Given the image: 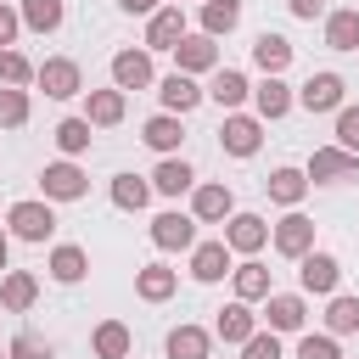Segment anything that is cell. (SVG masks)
Instances as JSON below:
<instances>
[{"label":"cell","instance_id":"cell-3","mask_svg":"<svg viewBox=\"0 0 359 359\" xmlns=\"http://www.w3.org/2000/svg\"><path fill=\"white\" fill-rule=\"evenodd\" d=\"M309 185H348V180H359V151H342V146H320L314 157H309Z\"/></svg>","mask_w":359,"mask_h":359},{"label":"cell","instance_id":"cell-46","mask_svg":"<svg viewBox=\"0 0 359 359\" xmlns=\"http://www.w3.org/2000/svg\"><path fill=\"white\" fill-rule=\"evenodd\" d=\"M118 6H123V11H129V17H151V11H157V6H163V0H118Z\"/></svg>","mask_w":359,"mask_h":359},{"label":"cell","instance_id":"cell-14","mask_svg":"<svg viewBox=\"0 0 359 359\" xmlns=\"http://www.w3.org/2000/svg\"><path fill=\"white\" fill-rule=\"evenodd\" d=\"M180 34H185V11L180 6H157L146 17V50H174Z\"/></svg>","mask_w":359,"mask_h":359},{"label":"cell","instance_id":"cell-28","mask_svg":"<svg viewBox=\"0 0 359 359\" xmlns=\"http://www.w3.org/2000/svg\"><path fill=\"white\" fill-rule=\"evenodd\" d=\"M163 348H168V359H208V353H213V331H202V325H174Z\"/></svg>","mask_w":359,"mask_h":359},{"label":"cell","instance_id":"cell-43","mask_svg":"<svg viewBox=\"0 0 359 359\" xmlns=\"http://www.w3.org/2000/svg\"><path fill=\"white\" fill-rule=\"evenodd\" d=\"M337 146L359 151V107H337Z\"/></svg>","mask_w":359,"mask_h":359},{"label":"cell","instance_id":"cell-22","mask_svg":"<svg viewBox=\"0 0 359 359\" xmlns=\"http://www.w3.org/2000/svg\"><path fill=\"white\" fill-rule=\"evenodd\" d=\"M252 95V84H247V73L241 67H213V84H208V101H219L224 112H236L241 101Z\"/></svg>","mask_w":359,"mask_h":359},{"label":"cell","instance_id":"cell-17","mask_svg":"<svg viewBox=\"0 0 359 359\" xmlns=\"http://www.w3.org/2000/svg\"><path fill=\"white\" fill-rule=\"evenodd\" d=\"M140 140H146L157 157H174V151H180V140H185L180 112H157V118H146V123H140Z\"/></svg>","mask_w":359,"mask_h":359},{"label":"cell","instance_id":"cell-34","mask_svg":"<svg viewBox=\"0 0 359 359\" xmlns=\"http://www.w3.org/2000/svg\"><path fill=\"white\" fill-rule=\"evenodd\" d=\"M325 331H331V337H353V331H359V297L331 292V303H325Z\"/></svg>","mask_w":359,"mask_h":359},{"label":"cell","instance_id":"cell-40","mask_svg":"<svg viewBox=\"0 0 359 359\" xmlns=\"http://www.w3.org/2000/svg\"><path fill=\"white\" fill-rule=\"evenodd\" d=\"M6 359H56V348H50L39 331H17V337L6 342Z\"/></svg>","mask_w":359,"mask_h":359},{"label":"cell","instance_id":"cell-42","mask_svg":"<svg viewBox=\"0 0 359 359\" xmlns=\"http://www.w3.org/2000/svg\"><path fill=\"white\" fill-rule=\"evenodd\" d=\"M241 359H280V331H252L241 342Z\"/></svg>","mask_w":359,"mask_h":359},{"label":"cell","instance_id":"cell-48","mask_svg":"<svg viewBox=\"0 0 359 359\" xmlns=\"http://www.w3.org/2000/svg\"><path fill=\"white\" fill-rule=\"evenodd\" d=\"M230 6H241V0H230Z\"/></svg>","mask_w":359,"mask_h":359},{"label":"cell","instance_id":"cell-19","mask_svg":"<svg viewBox=\"0 0 359 359\" xmlns=\"http://www.w3.org/2000/svg\"><path fill=\"white\" fill-rule=\"evenodd\" d=\"M191 275H196L202 286H213V280H224V275H230V247H224V236H219V241H196V247H191Z\"/></svg>","mask_w":359,"mask_h":359},{"label":"cell","instance_id":"cell-12","mask_svg":"<svg viewBox=\"0 0 359 359\" xmlns=\"http://www.w3.org/2000/svg\"><path fill=\"white\" fill-rule=\"evenodd\" d=\"M151 241L163 252H191L196 247V219L191 213H157L151 219Z\"/></svg>","mask_w":359,"mask_h":359},{"label":"cell","instance_id":"cell-16","mask_svg":"<svg viewBox=\"0 0 359 359\" xmlns=\"http://www.w3.org/2000/svg\"><path fill=\"white\" fill-rule=\"evenodd\" d=\"M252 107H258L264 123L286 118V112H292V84H286L280 73H264V84H252Z\"/></svg>","mask_w":359,"mask_h":359},{"label":"cell","instance_id":"cell-5","mask_svg":"<svg viewBox=\"0 0 359 359\" xmlns=\"http://www.w3.org/2000/svg\"><path fill=\"white\" fill-rule=\"evenodd\" d=\"M337 280H342V264H337L331 252L309 247V252L297 258V286H303L309 297H331V292H337Z\"/></svg>","mask_w":359,"mask_h":359},{"label":"cell","instance_id":"cell-1","mask_svg":"<svg viewBox=\"0 0 359 359\" xmlns=\"http://www.w3.org/2000/svg\"><path fill=\"white\" fill-rule=\"evenodd\" d=\"M6 230L17 236V241H50V230H56V213H50V202L39 196H28V202H11L6 208Z\"/></svg>","mask_w":359,"mask_h":359},{"label":"cell","instance_id":"cell-38","mask_svg":"<svg viewBox=\"0 0 359 359\" xmlns=\"http://www.w3.org/2000/svg\"><path fill=\"white\" fill-rule=\"evenodd\" d=\"M0 84H11V90H28L34 84V62L22 50H11V45L0 50Z\"/></svg>","mask_w":359,"mask_h":359},{"label":"cell","instance_id":"cell-21","mask_svg":"<svg viewBox=\"0 0 359 359\" xmlns=\"http://www.w3.org/2000/svg\"><path fill=\"white\" fill-rule=\"evenodd\" d=\"M252 67H258V73H286V67H292V39L264 28V34L252 39Z\"/></svg>","mask_w":359,"mask_h":359},{"label":"cell","instance_id":"cell-11","mask_svg":"<svg viewBox=\"0 0 359 359\" xmlns=\"http://www.w3.org/2000/svg\"><path fill=\"white\" fill-rule=\"evenodd\" d=\"M202 95H208V90H202L191 73H180V67H174L168 79H157V101H163V112H180V118H185L191 107H202Z\"/></svg>","mask_w":359,"mask_h":359},{"label":"cell","instance_id":"cell-37","mask_svg":"<svg viewBox=\"0 0 359 359\" xmlns=\"http://www.w3.org/2000/svg\"><path fill=\"white\" fill-rule=\"evenodd\" d=\"M241 22V6H230V0H202V34H230Z\"/></svg>","mask_w":359,"mask_h":359},{"label":"cell","instance_id":"cell-33","mask_svg":"<svg viewBox=\"0 0 359 359\" xmlns=\"http://www.w3.org/2000/svg\"><path fill=\"white\" fill-rule=\"evenodd\" d=\"M146 202H151V180H140V174H112V208L140 213Z\"/></svg>","mask_w":359,"mask_h":359},{"label":"cell","instance_id":"cell-27","mask_svg":"<svg viewBox=\"0 0 359 359\" xmlns=\"http://www.w3.org/2000/svg\"><path fill=\"white\" fill-rule=\"evenodd\" d=\"M90 348H95V359H129L135 337H129V325H123V320H101V325L90 331Z\"/></svg>","mask_w":359,"mask_h":359},{"label":"cell","instance_id":"cell-18","mask_svg":"<svg viewBox=\"0 0 359 359\" xmlns=\"http://www.w3.org/2000/svg\"><path fill=\"white\" fill-rule=\"evenodd\" d=\"M264 241H269V224L258 213H230L224 219V247L230 252H258Z\"/></svg>","mask_w":359,"mask_h":359},{"label":"cell","instance_id":"cell-2","mask_svg":"<svg viewBox=\"0 0 359 359\" xmlns=\"http://www.w3.org/2000/svg\"><path fill=\"white\" fill-rule=\"evenodd\" d=\"M34 84H39L50 101H67V95L84 90V73H79L73 56H45V62H34Z\"/></svg>","mask_w":359,"mask_h":359},{"label":"cell","instance_id":"cell-6","mask_svg":"<svg viewBox=\"0 0 359 359\" xmlns=\"http://www.w3.org/2000/svg\"><path fill=\"white\" fill-rule=\"evenodd\" d=\"M236 213V191L224 180H208V185H191V219L196 224H224Z\"/></svg>","mask_w":359,"mask_h":359},{"label":"cell","instance_id":"cell-30","mask_svg":"<svg viewBox=\"0 0 359 359\" xmlns=\"http://www.w3.org/2000/svg\"><path fill=\"white\" fill-rule=\"evenodd\" d=\"M264 191H269V202H280V208H297V202L309 196V174H303V168H275V174L264 180Z\"/></svg>","mask_w":359,"mask_h":359},{"label":"cell","instance_id":"cell-13","mask_svg":"<svg viewBox=\"0 0 359 359\" xmlns=\"http://www.w3.org/2000/svg\"><path fill=\"white\" fill-rule=\"evenodd\" d=\"M264 320H269V331H303L309 325V303L297 292H269L264 297Z\"/></svg>","mask_w":359,"mask_h":359},{"label":"cell","instance_id":"cell-39","mask_svg":"<svg viewBox=\"0 0 359 359\" xmlns=\"http://www.w3.org/2000/svg\"><path fill=\"white\" fill-rule=\"evenodd\" d=\"M28 123V90L0 84V129H22Z\"/></svg>","mask_w":359,"mask_h":359},{"label":"cell","instance_id":"cell-35","mask_svg":"<svg viewBox=\"0 0 359 359\" xmlns=\"http://www.w3.org/2000/svg\"><path fill=\"white\" fill-rule=\"evenodd\" d=\"M22 28H34V34H56L62 28V17H67V6L62 0H22Z\"/></svg>","mask_w":359,"mask_h":359},{"label":"cell","instance_id":"cell-8","mask_svg":"<svg viewBox=\"0 0 359 359\" xmlns=\"http://www.w3.org/2000/svg\"><path fill=\"white\" fill-rule=\"evenodd\" d=\"M219 146H224L230 157H252V151L264 146V118H247V112H224V123H219Z\"/></svg>","mask_w":359,"mask_h":359},{"label":"cell","instance_id":"cell-7","mask_svg":"<svg viewBox=\"0 0 359 359\" xmlns=\"http://www.w3.org/2000/svg\"><path fill=\"white\" fill-rule=\"evenodd\" d=\"M269 247H275L280 258H303V252L314 247V219L297 213V208H286V219L269 224Z\"/></svg>","mask_w":359,"mask_h":359},{"label":"cell","instance_id":"cell-44","mask_svg":"<svg viewBox=\"0 0 359 359\" xmlns=\"http://www.w3.org/2000/svg\"><path fill=\"white\" fill-rule=\"evenodd\" d=\"M286 11H292L297 22H314V17H325L331 6H325V0H286Z\"/></svg>","mask_w":359,"mask_h":359},{"label":"cell","instance_id":"cell-29","mask_svg":"<svg viewBox=\"0 0 359 359\" xmlns=\"http://www.w3.org/2000/svg\"><path fill=\"white\" fill-rule=\"evenodd\" d=\"M325 45L331 50H359V6L325 11Z\"/></svg>","mask_w":359,"mask_h":359},{"label":"cell","instance_id":"cell-20","mask_svg":"<svg viewBox=\"0 0 359 359\" xmlns=\"http://www.w3.org/2000/svg\"><path fill=\"white\" fill-rule=\"evenodd\" d=\"M252 331H258V314H252V303H241V297H236V303H224V309H219V320H213V337H219V342H236V348H241Z\"/></svg>","mask_w":359,"mask_h":359},{"label":"cell","instance_id":"cell-31","mask_svg":"<svg viewBox=\"0 0 359 359\" xmlns=\"http://www.w3.org/2000/svg\"><path fill=\"white\" fill-rule=\"evenodd\" d=\"M174 286H180V275H174L168 264H146V269H135V292H140L146 303H168Z\"/></svg>","mask_w":359,"mask_h":359},{"label":"cell","instance_id":"cell-10","mask_svg":"<svg viewBox=\"0 0 359 359\" xmlns=\"http://www.w3.org/2000/svg\"><path fill=\"white\" fill-rule=\"evenodd\" d=\"M342 90H348V84H342L337 73H309L292 101H297L303 112H337V107H342Z\"/></svg>","mask_w":359,"mask_h":359},{"label":"cell","instance_id":"cell-49","mask_svg":"<svg viewBox=\"0 0 359 359\" xmlns=\"http://www.w3.org/2000/svg\"><path fill=\"white\" fill-rule=\"evenodd\" d=\"M0 359H6V353H0Z\"/></svg>","mask_w":359,"mask_h":359},{"label":"cell","instance_id":"cell-4","mask_svg":"<svg viewBox=\"0 0 359 359\" xmlns=\"http://www.w3.org/2000/svg\"><path fill=\"white\" fill-rule=\"evenodd\" d=\"M39 191H45V202H79V196L90 191V174H84L73 157H62V163H45Z\"/></svg>","mask_w":359,"mask_h":359},{"label":"cell","instance_id":"cell-23","mask_svg":"<svg viewBox=\"0 0 359 359\" xmlns=\"http://www.w3.org/2000/svg\"><path fill=\"white\" fill-rule=\"evenodd\" d=\"M123 112H129V95L112 84V90H90V101H84V118L95 123V129H112V123H123Z\"/></svg>","mask_w":359,"mask_h":359},{"label":"cell","instance_id":"cell-36","mask_svg":"<svg viewBox=\"0 0 359 359\" xmlns=\"http://www.w3.org/2000/svg\"><path fill=\"white\" fill-rule=\"evenodd\" d=\"M50 135H56L62 157H84V151H90V135H95V123H90V118H62Z\"/></svg>","mask_w":359,"mask_h":359},{"label":"cell","instance_id":"cell-47","mask_svg":"<svg viewBox=\"0 0 359 359\" xmlns=\"http://www.w3.org/2000/svg\"><path fill=\"white\" fill-rule=\"evenodd\" d=\"M6 258H11V230H0V269H6Z\"/></svg>","mask_w":359,"mask_h":359},{"label":"cell","instance_id":"cell-15","mask_svg":"<svg viewBox=\"0 0 359 359\" xmlns=\"http://www.w3.org/2000/svg\"><path fill=\"white\" fill-rule=\"evenodd\" d=\"M112 84L129 90H151V50H118L112 56Z\"/></svg>","mask_w":359,"mask_h":359},{"label":"cell","instance_id":"cell-32","mask_svg":"<svg viewBox=\"0 0 359 359\" xmlns=\"http://www.w3.org/2000/svg\"><path fill=\"white\" fill-rule=\"evenodd\" d=\"M230 280H236V297H241V303H264V297L275 292V286H269V269H264L258 258L236 264V269H230Z\"/></svg>","mask_w":359,"mask_h":359},{"label":"cell","instance_id":"cell-26","mask_svg":"<svg viewBox=\"0 0 359 359\" xmlns=\"http://www.w3.org/2000/svg\"><path fill=\"white\" fill-rule=\"evenodd\" d=\"M34 297H39V280H34L28 269H11V275H0V309H11V314H28V309H34Z\"/></svg>","mask_w":359,"mask_h":359},{"label":"cell","instance_id":"cell-41","mask_svg":"<svg viewBox=\"0 0 359 359\" xmlns=\"http://www.w3.org/2000/svg\"><path fill=\"white\" fill-rule=\"evenodd\" d=\"M297 359H342V348H337V337L331 331H309V337H297Z\"/></svg>","mask_w":359,"mask_h":359},{"label":"cell","instance_id":"cell-24","mask_svg":"<svg viewBox=\"0 0 359 359\" xmlns=\"http://www.w3.org/2000/svg\"><path fill=\"white\" fill-rule=\"evenodd\" d=\"M191 185H196V168H191L185 157H163V163L151 168V191H157V196H185Z\"/></svg>","mask_w":359,"mask_h":359},{"label":"cell","instance_id":"cell-45","mask_svg":"<svg viewBox=\"0 0 359 359\" xmlns=\"http://www.w3.org/2000/svg\"><path fill=\"white\" fill-rule=\"evenodd\" d=\"M17 28H22V17L0 0V50H6V45H17Z\"/></svg>","mask_w":359,"mask_h":359},{"label":"cell","instance_id":"cell-25","mask_svg":"<svg viewBox=\"0 0 359 359\" xmlns=\"http://www.w3.org/2000/svg\"><path fill=\"white\" fill-rule=\"evenodd\" d=\"M50 280H62V286H79L84 275H90V258H84V247H73V241H62V247H50Z\"/></svg>","mask_w":359,"mask_h":359},{"label":"cell","instance_id":"cell-9","mask_svg":"<svg viewBox=\"0 0 359 359\" xmlns=\"http://www.w3.org/2000/svg\"><path fill=\"white\" fill-rule=\"evenodd\" d=\"M174 62H180V73H213L219 67V39L213 34H180V45H174Z\"/></svg>","mask_w":359,"mask_h":359}]
</instances>
